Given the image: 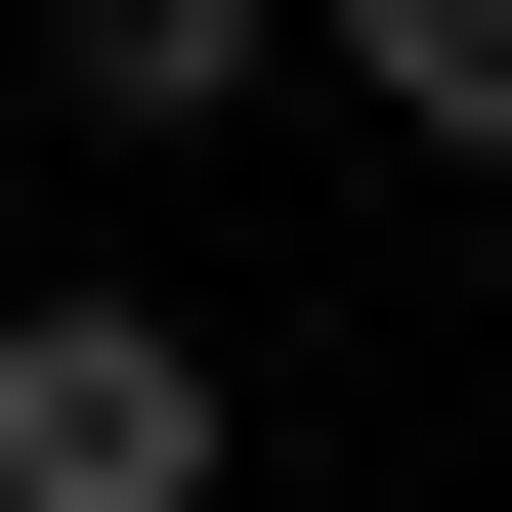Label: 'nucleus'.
Masks as SVG:
<instances>
[{"label":"nucleus","mask_w":512,"mask_h":512,"mask_svg":"<svg viewBox=\"0 0 512 512\" xmlns=\"http://www.w3.org/2000/svg\"><path fill=\"white\" fill-rule=\"evenodd\" d=\"M256 43H299V0H43V86H86V128H214Z\"/></svg>","instance_id":"nucleus-2"},{"label":"nucleus","mask_w":512,"mask_h":512,"mask_svg":"<svg viewBox=\"0 0 512 512\" xmlns=\"http://www.w3.org/2000/svg\"><path fill=\"white\" fill-rule=\"evenodd\" d=\"M299 43H342V86L427 128V171H512V0H299Z\"/></svg>","instance_id":"nucleus-3"},{"label":"nucleus","mask_w":512,"mask_h":512,"mask_svg":"<svg viewBox=\"0 0 512 512\" xmlns=\"http://www.w3.org/2000/svg\"><path fill=\"white\" fill-rule=\"evenodd\" d=\"M0 512H214V342L171 299H0Z\"/></svg>","instance_id":"nucleus-1"}]
</instances>
